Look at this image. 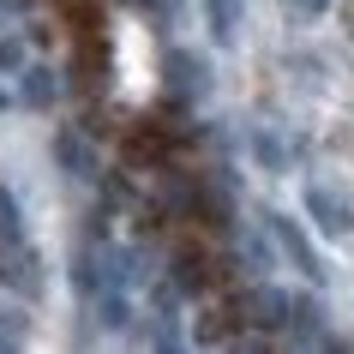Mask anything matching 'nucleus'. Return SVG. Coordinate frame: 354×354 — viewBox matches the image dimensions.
Listing matches in <instances>:
<instances>
[{
  "mask_svg": "<svg viewBox=\"0 0 354 354\" xmlns=\"http://www.w3.org/2000/svg\"><path fill=\"white\" fill-rule=\"evenodd\" d=\"M300 12H324V0H300Z\"/></svg>",
  "mask_w": 354,
  "mask_h": 354,
  "instance_id": "6",
  "label": "nucleus"
},
{
  "mask_svg": "<svg viewBox=\"0 0 354 354\" xmlns=\"http://www.w3.org/2000/svg\"><path fill=\"white\" fill-rule=\"evenodd\" d=\"M24 324H30V318H24V306L0 300V342H19V336H24Z\"/></svg>",
  "mask_w": 354,
  "mask_h": 354,
  "instance_id": "4",
  "label": "nucleus"
},
{
  "mask_svg": "<svg viewBox=\"0 0 354 354\" xmlns=\"http://www.w3.org/2000/svg\"><path fill=\"white\" fill-rule=\"evenodd\" d=\"M0 102H6V96H0Z\"/></svg>",
  "mask_w": 354,
  "mask_h": 354,
  "instance_id": "7",
  "label": "nucleus"
},
{
  "mask_svg": "<svg viewBox=\"0 0 354 354\" xmlns=\"http://www.w3.org/2000/svg\"><path fill=\"white\" fill-rule=\"evenodd\" d=\"M60 156H66L73 168H84V145H78V138H60Z\"/></svg>",
  "mask_w": 354,
  "mask_h": 354,
  "instance_id": "5",
  "label": "nucleus"
},
{
  "mask_svg": "<svg viewBox=\"0 0 354 354\" xmlns=\"http://www.w3.org/2000/svg\"><path fill=\"white\" fill-rule=\"evenodd\" d=\"M168 78H174V84H180V91H192V84H198V91H205V66H192L187 55H168Z\"/></svg>",
  "mask_w": 354,
  "mask_h": 354,
  "instance_id": "3",
  "label": "nucleus"
},
{
  "mask_svg": "<svg viewBox=\"0 0 354 354\" xmlns=\"http://www.w3.org/2000/svg\"><path fill=\"white\" fill-rule=\"evenodd\" d=\"M277 228H282V246L300 259V270H306V277H318V259H313V246L300 241V228H295V223H277Z\"/></svg>",
  "mask_w": 354,
  "mask_h": 354,
  "instance_id": "2",
  "label": "nucleus"
},
{
  "mask_svg": "<svg viewBox=\"0 0 354 354\" xmlns=\"http://www.w3.org/2000/svg\"><path fill=\"white\" fill-rule=\"evenodd\" d=\"M306 205H313V216L324 223V234H342V228H348V205H336V198H330L324 187H313V192H306Z\"/></svg>",
  "mask_w": 354,
  "mask_h": 354,
  "instance_id": "1",
  "label": "nucleus"
}]
</instances>
